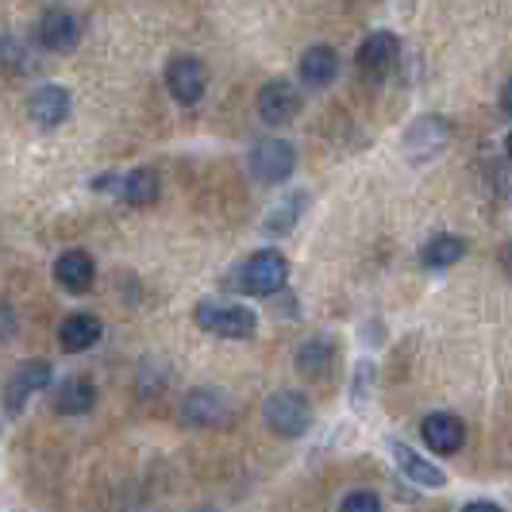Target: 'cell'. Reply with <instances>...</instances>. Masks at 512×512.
<instances>
[{
    "mask_svg": "<svg viewBox=\"0 0 512 512\" xmlns=\"http://www.w3.org/2000/svg\"><path fill=\"white\" fill-rule=\"evenodd\" d=\"M231 282H235L239 293L274 297V293L285 289V282H289V262H285V255H278V251H258V255H251L235 274H231Z\"/></svg>",
    "mask_w": 512,
    "mask_h": 512,
    "instance_id": "cell-1",
    "label": "cell"
},
{
    "mask_svg": "<svg viewBox=\"0 0 512 512\" xmlns=\"http://www.w3.org/2000/svg\"><path fill=\"white\" fill-rule=\"evenodd\" d=\"M297 166V151L285 143V139H262L255 151H251V174L262 185H278L293 174Z\"/></svg>",
    "mask_w": 512,
    "mask_h": 512,
    "instance_id": "cell-6",
    "label": "cell"
},
{
    "mask_svg": "<svg viewBox=\"0 0 512 512\" xmlns=\"http://www.w3.org/2000/svg\"><path fill=\"white\" fill-rule=\"evenodd\" d=\"M181 416H185V424H193V428H224V424L231 420V401L220 393V389L201 385V389L185 393Z\"/></svg>",
    "mask_w": 512,
    "mask_h": 512,
    "instance_id": "cell-4",
    "label": "cell"
},
{
    "mask_svg": "<svg viewBox=\"0 0 512 512\" xmlns=\"http://www.w3.org/2000/svg\"><path fill=\"white\" fill-rule=\"evenodd\" d=\"M462 512H501V505H493V501H470Z\"/></svg>",
    "mask_w": 512,
    "mask_h": 512,
    "instance_id": "cell-25",
    "label": "cell"
},
{
    "mask_svg": "<svg viewBox=\"0 0 512 512\" xmlns=\"http://www.w3.org/2000/svg\"><path fill=\"white\" fill-rule=\"evenodd\" d=\"M262 420H266V428H270L274 436L297 439V436H305L308 424H312V405H308L301 393L282 389V393H274V397L262 405Z\"/></svg>",
    "mask_w": 512,
    "mask_h": 512,
    "instance_id": "cell-2",
    "label": "cell"
},
{
    "mask_svg": "<svg viewBox=\"0 0 512 512\" xmlns=\"http://www.w3.org/2000/svg\"><path fill=\"white\" fill-rule=\"evenodd\" d=\"M97 405V389L89 378H66V382L54 389V412H66V416H81Z\"/></svg>",
    "mask_w": 512,
    "mask_h": 512,
    "instance_id": "cell-18",
    "label": "cell"
},
{
    "mask_svg": "<svg viewBox=\"0 0 512 512\" xmlns=\"http://www.w3.org/2000/svg\"><path fill=\"white\" fill-rule=\"evenodd\" d=\"M193 320L205 332L220 335V339H251L258 328V316L243 305H216V301H201L193 308Z\"/></svg>",
    "mask_w": 512,
    "mask_h": 512,
    "instance_id": "cell-3",
    "label": "cell"
},
{
    "mask_svg": "<svg viewBox=\"0 0 512 512\" xmlns=\"http://www.w3.org/2000/svg\"><path fill=\"white\" fill-rule=\"evenodd\" d=\"M420 436H424V443L436 455H459L462 443H466V424H462L455 412H432V416H424Z\"/></svg>",
    "mask_w": 512,
    "mask_h": 512,
    "instance_id": "cell-9",
    "label": "cell"
},
{
    "mask_svg": "<svg viewBox=\"0 0 512 512\" xmlns=\"http://www.w3.org/2000/svg\"><path fill=\"white\" fill-rule=\"evenodd\" d=\"M339 512H382V497L370 493V489H355V493L343 497Z\"/></svg>",
    "mask_w": 512,
    "mask_h": 512,
    "instance_id": "cell-23",
    "label": "cell"
},
{
    "mask_svg": "<svg viewBox=\"0 0 512 512\" xmlns=\"http://www.w3.org/2000/svg\"><path fill=\"white\" fill-rule=\"evenodd\" d=\"M166 89L174 93L178 104L201 101L208 89V74H205V66H201V58H189V54L174 58V62L166 66Z\"/></svg>",
    "mask_w": 512,
    "mask_h": 512,
    "instance_id": "cell-7",
    "label": "cell"
},
{
    "mask_svg": "<svg viewBox=\"0 0 512 512\" xmlns=\"http://www.w3.org/2000/svg\"><path fill=\"white\" fill-rule=\"evenodd\" d=\"M301 112V93L289 85V81H266L262 93H258V116L274 128L289 124L293 116Z\"/></svg>",
    "mask_w": 512,
    "mask_h": 512,
    "instance_id": "cell-10",
    "label": "cell"
},
{
    "mask_svg": "<svg viewBox=\"0 0 512 512\" xmlns=\"http://www.w3.org/2000/svg\"><path fill=\"white\" fill-rule=\"evenodd\" d=\"M397 51H401V43H397L393 31H374V35L359 47V70L370 77V81H382V77L393 70Z\"/></svg>",
    "mask_w": 512,
    "mask_h": 512,
    "instance_id": "cell-11",
    "label": "cell"
},
{
    "mask_svg": "<svg viewBox=\"0 0 512 512\" xmlns=\"http://www.w3.org/2000/svg\"><path fill=\"white\" fill-rule=\"evenodd\" d=\"M27 108H31V120L39 128H58L70 116V89H62V85H39L31 93Z\"/></svg>",
    "mask_w": 512,
    "mask_h": 512,
    "instance_id": "cell-14",
    "label": "cell"
},
{
    "mask_svg": "<svg viewBox=\"0 0 512 512\" xmlns=\"http://www.w3.org/2000/svg\"><path fill=\"white\" fill-rule=\"evenodd\" d=\"M47 382H51V362H24L16 374H12V382H8V389H4V409H8V416H20L24 412V405L39 393V389H47Z\"/></svg>",
    "mask_w": 512,
    "mask_h": 512,
    "instance_id": "cell-8",
    "label": "cell"
},
{
    "mask_svg": "<svg viewBox=\"0 0 512 512\" xmlns=\"http://www.w3.org/2000/svg\"><path fill=\"white\" fill-rule=\"evenodd\" d=\"M12 332H16V316L8 305H0V339H8Z\"/></svg>",
    "mask_w": 512,
    "mask_h": 512,
    "instance_id": "cell-24",
    "label": "cell"
},
{
    "mask_svg": "<svg viewBox=\"0 0 512 512\" xmlns=\"http://www.w3.org/2000/svg\"><path fill=\"white\" fill-rule=\"evenodd\" d=\"M97 339H101V320H97V316H89V312H74V316H66V320H62V328H58V343H62V351H89Z\"/></svg>",
    "mask_w": 512,
    "mask_h": 512,
    "instance_id": "cell-16",
    "label": "cell"
},
{
    "mask_svg": "<svg viewBox=\"0 0 512 512\" xmlns=\"http://www.w3.org/2000/svg\"><path fill=\"white\" fill-rule=\"evenodd\" d=\"M54 282L62 285L66 293H89L93 282H97V266L89 251H66L54 262Z\"/></svg>",
    "mask_w": 512,
    "mask_h": 512,
    "instance_id": "cell-13",
    "label": "cell"
},
{
    "mask_svg": "<svg viewBox=\"0 0 512 512\" xmlns=\"http://www.w3.org/2000/svg\"><path fill=\"white\" fill-rule=\"evenodd\" d=\"M447 139H451V124H447V120H439V116H420V120L405 131L401 151H405L409 162H432V158L447 147Z\"/></svg>",
    "mask_w": 512,
    "mask_h": 512,
    "instance_id": "cell-5",
    "label": "cell"
},
{
    "mask_svg": "<svg viewBox=\"0 0 512 512\" xmlns=\"http://www.w3.org/2000/svg\"><path fill=\"white\" fill-rule=\"evenodd\" d=\"M158 193H162L158 174L147 170V166H143V170H131L128 178H120V197H124L128 205H154Z\"/></svg>",
    "mask_w": 512,
    "mask_h": 512,
    "instance_id": "cell-19",
    "label": "cell"
},
{
    "mask_svg": "<svg viewBox=\"0 0 512 512\" xmlns=\"http://www.w3.org/2000/svg\"><path fill=\"white\" fill-rule=\"evenodd\" d=\"M501 108H505V112L512 116V77L505 81V89H501Z\"/></svg>",
    "mask_w": 512,
    "mask_h": 512,
    "instance_id": "cell-26",
    "label": "cell"
},
{
    "mask_svg": "<svg viewBox=\"0 0 512 512\" xmlns=\"http://www.w3.org/2000/svg\"><path fill=\"white\" fill-rule=\"evenodd\" d=\"M462 255H466V239H462V235H436V239L420 251L428 270H447V266H455Z\"/></svg>",
    "mask_w": 512,
    "mask_h": 512,
    "instance_id": "cell-20",
    "label": "cell"
},
{
    "mask_svg": "<svg viewBox=\"0 0 512 512\" xmlns=\"http://www.w3.org/2000/svg\"><path fill=\"white\" fill-rule=\"evenodd\" d=\"M332 362H335V351L328 339H308L305 347L297 351V370L305 378H324L332 370Z\"/></svg>",
    "mask_w": 512,
    "mask_h": 512,
    "instance_id": "cell-21",
    "label": "cell"
},
{
    "mask_svg": "<svg viewBox=\"0 0 512 512\" xmlns=\"http://www.w3.org/2000/svg\"><path fill=\"white\" fill-rule=\"evenodd\" d=\"M197 512H216V509H197Z\"/></svg>",
    "mask_w": 512,
    "mask_h": 512,
    "instance_id": "cell-27",
    "label": "cell"
},
{
    "mask_svg": "<svg viewBox=\"0 0 512 512\" xmlns=\"http://www.w3.org/2000/svg\"><path fill=\"white\" fill-rule=\"evenodd\" d=\"M393 459H397V470L416 482V486H428V489H443L447 486V474L439 470L436 462H428L424 455H416L409 443H401V439H393Z\"/></svg>",
    "mask_w": 512,
    "mask_h": 512,
    "instance_id": "cell-15",
    "label": "cell"
},
{
    "mask_svg": "<svg viewBox=\"0 0 512 512\" xmlns=\"http://www.w3.org/2000/svg\"><path fill=\"white\" fill-rule=\"evenodd\" d=\"M335 74H339V54L332 47H308L301 54V81H305L308 89H324V85H332Z\"/></svg>",
    "mask_w": 512,
    "mask_h": 512,
    "instance_id": "cell-17",
    "label": "cell"
},
{
    "mask_svg": "<svg viewBox=\"0 0 512 512\" xmlns=\"http://www.w3.org/2000/svg\"><path fill=\"white\" fill-rule=\"evenodd\" d=\"M35 35H39V43H43L47 51L70 54L77 47V39H81V24H77V16L54 8V12H47V16L39 20V31H35Z\"/></svg>",
    "mask_w": 512,
    "mask_h": 512,
    "instance_id": "cell-12",
    "label": "cell"
},
{
    "mask_svg": "<svg viewBox=\"0 0 512 512\" xmlns=\"http://www.w3.org/2000/svg\"><path fill=\"white\" fill-rule=\"evenodd\" d=\"M305 208V197L297 193V201L293 205H282V208H274V216L266 220V231H274V235H282V231H289L293 224H297V212Z\"/></svg>",
    "mask_w": 512,
    "mask_h": 512,
    "instance_id": "cell-22",
    "label": "cell"
}]
</instances>
